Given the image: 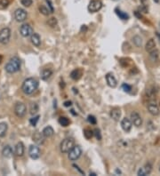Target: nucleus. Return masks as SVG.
I'll return each mask as SVG.
<instances>
[{
    "label": "nucleus",
    "instance_id": "nucleus-1",
    "mask_svg": "<svg viewBox=\"0 0 160 176\" xmlns=\"http://www.w3.org/2000/svg\"><path fill=\"white\" fill-rule=\"evenodd\" d=\"M38 81L33 77H28L24 80L21 85V90L25 94H31L38 89Z\"/></svg>",
    "mask_w": 160,
    "mask_h": 176
},
{
    "label": "nucleus",
    "instance_id": "nucleus-2",
    "mask_svg": "<svg viewBox=\"0 0 160 176\" xmlns=\"http://www.w3.org/2000/svg\"><path fill=\"white\" fill-rule=\"evenodd\" d=\"M20 69H21V61H20V59L16 56L11 58L9 60V62L6 65V72L10 73V74H13V73L19 71Z\"/></svg>",
    "mask_w": 160,
    "mask_h": 176
},
{
    "label": "nucleus",
    "instance_id": "nucleus-3",
    "mask_svg": "<svg viewBox=\"0 0 160 176\" xmlns=\"http://www.w3.org/2000/svg\"><path fill=\"white\" fill-rule=\"evenodd\" d=\"M75 142L73 139L70 138H67L64 139L61 142H60V151L62 153H69V151L73 148Z\"/></svg>",
    "mask_w": 160,
    "mask_h": 176
},
{
    "label": "nucleus",
    "instance_id": "nucleus-4",
    "mask_svg": "<svg viewBox=\"0 0 160 176\" xmlns=\"http://www.w3.org/2000/svg\"><path fill=\"white\" fill-rule=\"evenodd\" d=\"M82 155V149L80 146H73V148L69 151V159L71 161L78 160Z\"/></svg>",
    "mask_w": 160,
    "mask_h": 176
},
{
    "label": "nucleus",
    "instance_id": "nucleus-5",
    "mask_svg": "<svg viewBox=\"0 0 160 176\" xmlns=\"http://www.w3.org/2000/svg\"><path fill=\"white\" fill-rule=\"evenodd\" d=\"M11 38V31L9 28H4L0 31V43L6 45L9 42Z\"/></svg>",
    "mask_w": 160,
    "mask_h": 176
},
{
    "label": "nucleus",
    "instance_id": "nucleus-6",
    "mask_svg": "<svg viewBox=\"0 0 160 176\" xmlns=\"http://www.w3.org/2000/svg\"><path fill=\"white\" fill-rule=\"evenodd\" d=\"M102 7V2L101 0H92L89 3L88 6V11L90 13H97L99 12Z\"/></svg>",
    "mask_w": 160,
    "mask_h": 176
},
{
    "label": "nucleus",
    "instance_id": "nucleus-7",
    "mask_svg": "<svg viewBox=\"0 0 160 176\" xmlns=\"http://www.w3.org/2000/svg\"><path fill=\"white\" fill-rule=\"evenodd\" d=\"M27 108L24 103L22 102H17L14 106V113L18 117H23L26 115Z\"/></svg>",
    "mask_w": 160,
    "mask_h": 176
},
{
    "label": "nucleus",
    "instance_id": "nucleus-8",
    "mask_svg": "<svg viewBox=\"0 0 160 176\" xmlns=\"http://www.w3.org/2000/svg\"><path fill=\"white\" fill-rule=\"evenodd\" d=\"M20 32L22 37L28 38L33 34V28L29 24H23L20 28Z\"/></svg>",
    "mask_w": 160,
    "mask_h": 176
},
{
    "label": "nucleus",
    "instance_id": "nucleus-9",
    "mask_svg": "<svg viewBox=\"0 0 160 176\" xmlns=\"http://www.w3.org/2000/svg\"><path fill=\"white\" fill-rule=\"evenodd\" d=\"M28 155L32 159H38L40 157V150L37 145H31L28 149Z\"/></svg>",
    "mask_w": 160,
    "mask_h": 176
},
{
    "label": "nucleus",
    "instance_id": "nucleus-10",
    "mask_svg": "<svg viewBox=\"0 0 160 176\" xmlns=\"http://www.w3.org/2000/svg\"><path fill=\"white\" fill-rule=\"evenodd\" d=\"M27 17H28V13H27V12L24 9L19 8V9H17L14 12V18L19 22L24 21L27 19Z\"/></svg>",
    "mask_w": 160,
    "mask_h": 176
},
{
    "label": "nucleus",
    "instance_id": "nucleus-11",
    "mask_svg": "<svg viewBox=\"0 0 160 176\" xmlns=\"http://www.w3.org/2000/svg\"><path fill=\"white\" fill-rule=\"evenodd\" d=\"M131 122L137 127H139L142 125V119L141 116L137 112H133L131 114Z\"/></svg>",
    "mask_w": 160,
    "mask_h": 176
},
{
    "label": "nucleus",
    "instance_id": "nucleus-12",
    "mask_svg": "<svg viewBox=\"0 0 160 176\" xmlns=\"http://www.w3.org/2000/svg\"><path fill=\"white\" fill-rule=\"evenodd\" d=\"M132 126H133V124H132V122H131V120L129 119H126V117H124V119H122L121 126H122V128H123V130L124 132H126V133L130 132L131 129H132Z\"/></svg>",
    "mask_w": 160,
    "mask_h": 176
},
{
    "label": "nucleus",
    "instance_id": "nucleus-13",
    "mask_svg": "<svg viewBox=\"0 0 160 176\" xmlns=\"http://www.w3.org/2000/svg\"><path fill=\"white\" fill-rule=\"evenodd\" d=\"M148 110L153 116H158L159 113H160L159 108H158V106L155 102H149L148 104Z\"/></svg>",
    "mask_w": 160,
    "mask_h": 176
},
{
    "label": "nucleus",
    "instance_id": "nucleus-14",
    "mask_svg": "<svg viewBox=\"0 0 160 176\" xmlns=\"http://www.w3.org/2000/svg\"><path fill=\"white\" fill-rule=\"evenodd\" d=\"M106 81H107L108 85L112 87V88H115L117 84V81L116 77L111 73H109V74L106 75Z\"/></svg>",
    "mask_w": 160,
    "mask_h": 176
},
{
    "label": "nucleus",
    "instance_id": "nucleus-15",
    "mask_svg": "<svg viewBox=\"0 0 160 176\" xmlns=\"http://www.w3.org/2000/svg\"><path fill=\"white\" fill-rule=\"evenodd\" d=\"M44 135H43V133H39V132H36L34 134H33V136H32V139H33V141L37 143V144H38V145H40V144H43L44 143Z\"/></svg>",
    "mask_w": 160,
    "mask_h": 176
},
{
    "label": "nucleus",
    "instance_id": "nucleus-16",
    "mask_svg": "<svg viewBox=\"0 0 160 176\" xmlns=\"http://www.w3.org/2000/svg\"><path fill=\"white\" fill-rule=\"evenodd\" d=\"M30 40H31V43L33 44L35 46L38 47L40 46L41 45V38H40V36L37 33H33L31 36H30Z\"/></svg>",
    "mask_w": 160,
    "mask_h": 176
},
{
    "label": "nucleus",
    "instance_id": "nucleus-17",
    "mask_svg": "<svg viewBox=\"0 0 160 176\" xmlns=\"http://www.w3.org/2000/svg\"><path fill=\"white\" fill-rule=\"evenodd\" d=\"M110 116L116 121H118L121 116V110L117 108H114L110 110Z\"/></svg>",
    "mask_w": 160,
    "mask_h": 176
},
{
    "label": "nucleus",
    "instance_id": "nucleus-18",
    "mask_svg": "<svg viewBox=\"0 0 160 176\" xmlns=\"http://www.w3.org/2000/svg\"><path fill=\"white\" fill-rule=\"evenodd\" d=\"M15 154L18 157H21L24 154V145L21 141L18 142L15 146Z\"/></svg>",
    "mask_w": 160,
    "mask_h": 176
},
{
    "label": "nucleus",
    "instance_id": "nucleus-19",
    "mask_svg": "<svg viewBox=\"0 0 160 176\" xmlns=\"http://www.w3.org/2000/svg\"><path fill=\"white\" fill-rule=\"evenodd\" d=\"M42 133H43V135H44L46 138H50V137H52V136L53 135L54 130H53V128L52 126H46V127H45V128L43 129Z\"/></svg>",
    "mask_w": 160,
    "mask_h": 176
},
{
    "label": "nucleus",
    "instance_id": "nucleus-20",
    "mask_svg": "<svg viewBox=\"0 0 160 176\" xmlns=\"http://www.w3.org/2000/svg\"><path fill=\"white\" fill-rule=\"evenodd\" d=\"M2 155H3V157L7 158H9L12 157V155H13V150L11 148V146L6 145V146L4 147V149L2 150Z\"/></svg>",
    "mask_w": 160,
    "mask_h": 176
},
{
    "label": "nucleus",
    "instance_id": "nucleus-21",
    "mask_svg": "<svg viewBox=\"0 0 160 176\" xmlns=\"http://www.w3.org/2000/svg\"><path fill=\"white\" fill-rule=\"evenodd\" d=\"M53 75V71L52 70L50 69H44L42 71H41V78L43 80H47L49 79Z\"/></svg>",
    "mask_w": 160,
    "mask_h": 176
},
{
    "label": "nucleus",
    "instance_id": "nucleus-22",
    "mask_svg": "<svg viewBox=\"0 0 160 176\" xmlns=\"http://www.w3.org/2000/svg\"><path fill=\"white\" fill-rule=\"evenodd\" d=\"M155 48H156V42L153 38H151L146 44V51L149 53H151L155 51Z\"/></svg>",
    "mask_w": 160,
    "mask_h": 176
},
{
    "label": "nucleus",
    "instance_id": "nucleus-23",
    "mask_svg": "<svg viewBox=\"0 0 160 176\" xmlns=\"http://www.w3.org/2000/svg\"><path fill=\"white\" fill-rule=\"evenodd\" d=\"M70 119H68V117H66V116H60V119H59V124L61 126H63V127L68 126L70 125Z\"/></svg>",
    "mask_w": 160,
    "mask_h": 176
},
{
    "label": "nucleus",
    "instance_id": "nucleus-24",
    "mask_svg": "<svg viewBox=\"0 0 160 176\" xmlns=\"http://www.w3.org/2000/svg\"><path fill=\"white\" fill-rule=\"evenodd\" d=\"M38 112V105L36 102H32L29 106V113L33 116Z\"/></svg>",
    "mask_w": 160,
    "mask_h": 176
},
{
    "label": "nucleus",
    "instance_id": "nucleus-25",
    "mask_svg": "<svg viewBox=\"0 0 160 176\" xmlns=\"http://www.w3.org/2000/svg\"><path fill=\"white\" fill-rule=\"evenodd\" d=\"M8 126L6 123H0V137H5L7 132Z\"/></svg>",
    "mask_w": 160,
    "mask_h": 176
},
{
    "label": "nucleus",
    "instance_id": "nucleus-26",
    "mask_svg": "<svg viewBox=\"0 0 160 176\" xmlns=\"http://www.w3.org/2000/svg\"><path fill=\"white\" fill-rule=\"evenodd\" d=\"M82 76V72L80 70H75L70 73V77L74 80H78Z\"/></svg>",
    "mask_w": 160,
    "mask_h": 176
},
{
    "label": "nucleus",
    "instance_id": "nucleus-27",
    "mask_svg": "<svg viewBox=\"0 0 160 176\" xmlns=\"http://www.w3.org/2000/svg\"><path fill=\"white\" fill-rule=\"evenodd\" d=\"M84 136L85 137V139L90 140L93 136V132L91 129H85L84 130Z\"/></svg>",
    "mask_w": 160,
    "mask_h": 176
},
{
    "label": "nucleus",
    "instance_id": "nucleus-28",
    "mask_svg": "<svg viewBox=\"0 0 160 176\" xmlns=\"http://www.w3.org/2000/svg\"><path fill=\"white\" fill-rule=\"evenodd\" d=\"M116 13L120 17V19H122V20H128V18H129L128 14H126L125 13H124V12H122L118 9H116Z\"/></svg>",
    "mask_w": 160,
    "mask_h": 176
},
{
    "label": "nucleus",
    "instance_id": "nucleus-29",
    "mask_svg": "<svg viewBox=\"0 0 160 176\" xmlns=\"http://www.w3.org/2000/svg\"><path fill=\"white\" fill-rule=\"evenodd\" d=\"M47 24H48L50 27H52V28L55 27V26L57 25V20H56V18H54V17L50 18V19L48 20V21H47Z\"/></svg>",
    "mask_w": 160,
    "mask_h": 176
},
{
    "label": "nucleus",
    "instance_id": "nucleus-30",
    "mask_svg": "<svg viewBox=\"0 0 160 176\" xmlns=\"http://www.w3.org/2000/svg\"><path fill=\"white\" fill-rule=\"evenodd\" d=\"M38 119H39V116H34V117H32V119H30V120H29L30 125H31L32 126H36V125H37Z\"/></svg>",
    "mask_w": 160,
    "mask_h": 176
},
{
    "label": "nucleus",
    "instance_id": "nucleus-31",
    "mask_svg": "<svg viewBox=\"0 0 160 176\" xmlns=\"http://www.w3.org/2000/svg\"><path fill=\"white\" fill-rule=\"evenodd\" d=\"M39 11H40V13H41L42 14H44V15H48V14H49V12H50V10H49L48 8H46V6H39Z\"/></svg>",
    "mask_w": 160,
    "mask_h": 176
},
{
    "label": "nucleus",
    "instance_id": "nucleus-32",
    "mask_svg": "<svg viewBox=\"0 0 160 176\" xmlns=\"http://www.w3.org/2000/svg\"><path fill=\"white\" fill-rule=\"evenodd\" d=\"M9 6V0H0V7L6 8Z\"/></svg>",
    "mask_w": 160,
    "mask_h": 176
},
{
    "label": "nucleus",
    "instance_id": "nucleus-33",
    "mask_svg": "<svg viewBox=\"0 0 160 176\" xmlns=\"http://www.w3.org/2000/svg\"><path fill=\"white\" fill-rule=\"evenodd\" d=\"M32 3H33L32 0H21V5H23L25 7H29Z\"/></svg>",
    "mask_w": 160,
    "mask_h": 176
},
{
    "label": "nucleus",
    "instance_id": "nucleus-34",
    "mask_svg": "<svg viewBox=\"0 0 160 176\" xmlns=\"http://www.w3.org/2000/svg\"><path fill=\"white\" fill-rule=\"evenodd\" d=\"M148 172L146 170L145 167H142V168H140L139 171H138V175H141V176H145V175H148Z\"/></svg>",
    "mask_w": 160,
    "mask_h": 176
},
{
    "label": "nucleus",
    "instance_id": "nucleus-35",
    "mask_svg": "<svg viewBox=\"0 0 160 176\" xmlns=\"http://www.w3.org/2000/svg\"><path fill=\"white\" fill-rule=\"evenodd\" d=\"M122 89H123L124 92H126V93H129V92L132 90V87H131L129 84H122Z\"/></svg>",
    "mask_w": 160,
    "mask_h": 176
},
{
    "label": "nucleus",
    "instance_id": "nucleus-36",
    "mask_svg": "<svg viewBox=\"0 0 160 176\" xmlns=\"http://www.w3.org/2000/svg\"><path fill=\"white\" fill-rule=\"evenodd\" d=\"M93 135L96 137V139L99 140V141L102 139V134H101V132H100V130H99V129H95V130H94Z\"/></svg>",
    "mask_w": 160,
    "mask_h": 176
},
{
    "label": "nucleus",
    "instance_id": "nucleus-37",
    "mask_svg": "<svg viewBox=\"0 0 160 176\" xmlns=\"http://www.w3.org/2000/svg\"><path fill=\"white\" fill-rule=\"evenodd\" d=\"M88 122L89 123H91L92 125H96V119H95V116H88Z\"/></svg>",
    "mask_w": 160,
    "mask_h": 176
},
{
    "label": "nucleus",
    "instance_id": "nucleus-38",
    "mask_svg": "<svg viewBox=\"0 0 160 176\" xmlns=\"http://www.w3.org/2000/svg\"><path fill=\"white\" fill-rule=\"evenodd\" d=\"M46 2H47V4L49 5V6H50V12L51 13H53V6H52V3H51V1L50 0H46Z\"/></svg>",
    "mask_w": 160,
    "mask_h": 176
},
{
    "label": "nucleus",
    "instance_id": "nucleus-39",
    "mask_svg": "<svg viewBox=\"0 0 160 176\" xmlns=\"http://www.w3.org/2000/svg\"><path fill=\"white\" fill-rule=\"evenodd\" d=\"M71 104H72V102L70 101H68L64 102V106H65V107H70V106H71Z\"/></svg>",
    "mask_w": 160,
    "mask_h": 176
},
{
    "label": "nucleus",
    "instance_id": "nucleus-40",
    "mask_svg": "<svg viewBox=\"0 0 160 176\" xmlns=\"http://www.w3.org/2000/svg\"><path fill=\"white\" fill-rule=\"evenodd\" d=\"M2 62H3V56H2V55H0V64L2 63Z\"/></svg>",
    "mask_w": 160,
    "mask_h": 176
}]
</instances>
